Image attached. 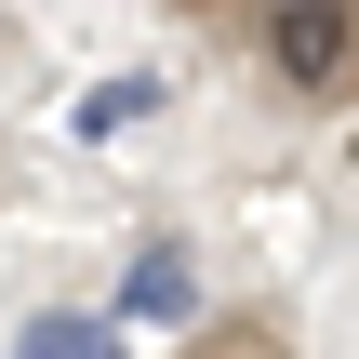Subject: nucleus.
<instances>
[{
	"label": "nucleus",
	"instance_id": "1",
	"mask_svg": "<svg viewBox=\"0 0 359 359\" xmlns=\"http://www.w3.org/2000/svg\"><path fill=\"white\" fill-rule=\"evenodd\" d=\"M266 80H280L293 107L346 93L359 80V0H280V13H266Z\"/></svg>",
	"mask_w": 359,
	"mask_h": 359
},
{
	"label": "nucleus",
	"instance_id": "2",
	"mask_svg": "<svg viewBox=\"0 0 359 359\" xmlns=\"http://www.w3.org/2000/svg\"><path fill=\"white\" fill-rule=\"evenodd\" d=\"M120 320H200V266H187V240H147V253H133Z\"/></svg>",
	"mask_w": 359,
	"mask_h": 359
},
{
	"label": "nucleus",
	"instance_id": "3",
	"mask_svg": "<svg viewBox=\"0 0 359 359\" xmlns=\"http://www.w3.org/2000/svg\"><path fill=\"white\" fill-rule=\"evenodd\" d=\"M13 359H120V320H27Z\"/></svg>",
	"mask_w": 359,
	"mask_h": 359
},
{
	"label": "nucleus",
	"instance_id": "4",
	"mask_svg": "<svg viewBox=\"0 0 359 359\" xmlns=\"http://www.w3.org/2000/svg\"><path fill=\"white\" fill-rule=\"evenodd\" d=\"M147 107H160V80H93L80 93V133H133Z\"/></svg>",
	"mask_w": 359,
	"mask_h": 359
},
{
	"label": "nucleus",
	"instance_id": "5",
	"mask_svg": "<svg viewBox=\"0 0 359 359\" xmlns=\"http://www.w3.org/2000/svg\"><path fill=\"white\" fill-rule=\"evenodd\" d=\"M187 359H293L280 333H213V346H187Z\"/></svg>",
	"mask_w": 359,
	"mask_h": 359
}]
</instances>
